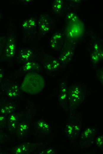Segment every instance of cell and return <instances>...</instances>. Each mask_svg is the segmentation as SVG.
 <instances>
[{
    "label": "cell",
    "mask_w": 103,
    "mask_h": 154,
    "mask_svg": "<svg viewBox=\"0 0 103 154\" xmlns=\"http://www.w3.org/2000/svg\"><path fill=\"white\" fill-rule=\"evenodd\" d=\"M16 51V40L14 36L7 38L5 49L6 56L9 58L13 57Z\"/></svg>",
    "instance_id": "obj_1"
},
{
    "label": "cell",
    "mask_w": 103,
    "mask_h": 154,
    "mask_svg": "<svg viewBox=\"0 0 103 154\" xmlns=\"http://www.w3.org/2000/svg\"><path fill=\"white\" fill-rule=\"evenodd\" d=\"M39 29L43 33H47L50 28V20L49 17L46 15H41L38 20Z\"/></svg>",
    "instance_id": "obj_2"
},
{
    "label": "cell",
    "mask_w": 103,
    "mask_h": 154,
    "mask_svg": "<svg viewBox=\"0 0 103 154\" xmlns=\"http://www.w3.org/2000/svg\"><path fill=\"white\" fill-rule=\"evenodd\" d=\"M33 54V51L30 49L24 48L19 51L18 58L20 62L25 63L30 61Z\"/></svg>",
    "instance_id": "obj_3"
},
{
    "label": "cell",
    "mask_w": 103,
    "mask_h": 154,
    "mask_svg": "<svg viewBox=\"0 0 103 154\" xmlns=\"http://www.w3.org/2000/svg\"><path fill=\"white\" fill-rule=\"evenodd\" d=\"M30 129L29 124L27 122L22 121L18 124L16 127V133L19 138L24 137Z\"/></svg>",
    "instance_id": "obj_4"
},
{
    "label": "cell",
    "mask_w": 103,
    "mask_h": 154,
    "mask_svg": "<svg viewBox=\"0 0 103 154\" xmlns=\"http://www.w3.org/2000/svg\"><path fill=\"white\" fill-rule=\"evenodd\" d=\"M39 68V65L37 62L30 60L24 63L21 70L24 72H31L37 70Z\"/></svg>",
    "instance_id": "obj_5"
},
{
    "label": "cell",
    "mask_w": 103,
    "mask_h": 154,
    "mask_svg": "<svg viewBox=\"0 0 103 154\" xmlns=\"http://www.w3.org/2000/svg\"><path fill=\"white\" fill-rule=\"evenodd\" d=\"M6 94L8 97L10 98L18 97L20 95L19 86L15 84L12 85L8 89Z\"/></svg>",
    "instance_id": "obj_6"
},
{
    "label": "cell",
    "mask_w": 103,
    "mask_h": 154,
    "mask_svg": "<svg viewBox=\"0 0 103 154\" xmlns=\"http://www.w3.org/2000/svg\"><path fill=\"white\" fill-rule=\"evenodd\" d=\"M96 132L95 129L92 127L87 128L83 131L81 139L84 141L90 140L94 137Z\"/></svg>",
    "instance_id": "obj_7"
},
{
    "label": "cell",
    "mask_w": 103,
    "mask_h": 154,
    "mask_svg": "<svg viewBox=\"0 0 103 154\" xmlns=\"http://www.w3.org/2000/svg\"><path fill=\"white\" fill-rule=\"evenodd\" d=\"M36 22L35 18H29L24 20L21 24L22 28L25 30H31L36 25Z\"/></svg>",
    "instance_id": "obj_8"
},
{
    "label": "cell",
    "mask_w": 103,
    "mask_h": 154,
    "mask_svg": "<svg viewBox=\"0 0 103 154\" xmlns=\"http://www.w3.org/2000/svg\"><path fill=\"white\" fill-rule=\"evenodd\" d=\"M15 107L11 103H7L4 104L0 109V112L2 115L10 114L15 111Z\"/></svg>",
    "instance_id": "obj_9"
},
{
    "label": "cell",
    "mask_w": 103,
    "mask_h": 154,
    "mask_svg": "<svg viewBox=\"0 0 103 154\" xmlns=\"http://www.w3.org/2000/svg\"><path fill=\"white\" fill-rule=\"evenodd\" d=\"M7 122L8 126L10 129L14 130L17 126V118L16 115L11 113L8 118Z\"/></svg>",
    "instance_id": "obj_10"
},
{
    "label": "cell",
    "mask_w": 103,
    "mask_h": 154,
    "mask_svg": "<svg viewBox=\"0 0 103 154\" xmlns=\"http://www.w3.org/2000/svg\"><path fill=\"white\" fill-rule=\"evenodd\" d=\"M31 144H23L16 147L14 150L15 153L16 154L25 153L31 151Z\"/></svg>",
    "instance_id": "obj_11"
},
{
    "label": "cell",
    "mask_w": 103,
    "mask_h": 154,
    "mask_svg": "<svg viewBox=\"0 0 103 154\" xmlns=\"http://www.w3.org/2000/svg\"><path fill=\"white\" fill-rule=\"evenodd\" d=\"M38 129L42 133L47 134L50 131V127L49 124L45 121L41 120L37 123Z\"/></svg>",
    "instance_id": "obj_12"
},
{
    "label": "cell",
    "mask_w": 103,
    "mask_h": 154,
    "mask_svg": "<svg viewBox=\"0 0 103 154\" xmlns=\"http://www.w3.org/2000/svg\"><path fill=\"white\" fill-rule=\"evenodd\" d=\"M63 6V3L62 0H54L53 3V8L55 12H59L61 10Z\"/></svg>",
    "instance_id": "obj_13"
},
{
    "label": "cell",
    "mask_w": 103,
    "mask_h": 154,
    "mask_svg": "<svg viewBox=\"0 0 103 154\" xmlns=\"http://www.w3.org/2000/svg\"><path fill=\"white\" fill-rule=\"evenodd\" d=\"M58 65V63L56 60H53L47 63L45 65V68L49 70H52L55 68Z\"/></svg>",
    "instance_id": "obj_14"
},
{
    "label": "cell",
    "mask_w": 103,
    "mask_h": 154,
    "mask_svg": "<svg viewBox=\"0 0 103 154\" xmlns=\"http://www.w3.org/2000/svg\"><path fill=\"white\" fill-rule=\"evenodd\" d=\"M65 131L67 135L69 136L72 137L75 134L73 126L71 124H68L66 126Z\"/></svg>",
    "instance_id": "obj_15"
},
{
    "label": "cell",
    "mask_w": 103,
    "mask_h": 154,
    "mask_svg": "<svg viewBox=\"0 0 103 154\" xmlns=\"http://www.w3.org/2000/svg\"><path fill=\"white\" fill-rule=\"evenodd\" d=\"M96 144L97 147L102 148L103 147V135L98 137L96 140Z\"/></svg>",
    "instance_id": "obj_16"
},
{
    "label": "cell",
    "mask_w": 103,
    "mask_h": 154,
    "mask_svg": "<svg viewBox=\"0 0 103 154\" xmlns=\"http://www.w3.org/2000/svg\"><path fill=\"white\" fill-rule=\"evenodd\" d=\"M62 33H56L53 34L51 39L58 41V40L62 38Z\"/></svg>",
    "instance_id": "obj_17"
},
{
    "label": "cell",
    "mask_w": 103,
    "mask_h": 154,
    "mask_svg": "<svg viewBox=\"0 0 103 154\" xmlns=\"http://www.w3.org/2000/svg\"><path fill=\"white\" fill-rule=\"evenodd\" d=\"M77 18V16L73 13H70L68 15L67 18L72 20H76Z\"/></svg>",
    "instance_id": "obj_18"
},
{
    "label": "cell",
    "mask_w": 103,
    "mask_h": 154,
    "mask_svg": "<svg viewBox=\"0 0 103 154\" xmlns=\"http://www.w3.org/2000/svg\"><path fill=\"white\" fill-rule=\"evenodd\" d=\"M5 40L4 37L0 36V54L1 53L2 47L4 44Z\"/></svg>",
    "instance_id": "obj_19"
},
{
    "label": "cell",
    "mask_w": 103,
    "mask_h": 154,
    "mask_svg": "<svg viewBox=\"0 0 103 154\" xmlns=\"http://www.w3.org/2000/svg\"><path fill=\"white\" fill-rule=\"evenodd\" d=\"M73 126L74 131L75 134H76V133L80 131L81 128L80 126L77 125H74Z\"/></svg>",
    "instance_id": "obj_20"
},
{
    "label": "cell",
    "mask_w": 103,
    "mask_h": 154,
    "mask_svg": "<svg viewBox=\"0 0 103 154\" xmlns=\"http://www.w3.org/2000/svg\"><path fill=\"white\" fill-rule=\"evenodd\" d=\"M5 119V118L4 115H0V125L3 123Z\"/></svg>",
    "instance_id": "obj_21"
},
{
    "label": "cell",
    "mask_w": 103,
    "mask_h": 154,
    "mask_svg": "<svg viewBox=\"0 0 103 154\" xmlns=\"http://www.w3.org/2000/svg\"><path fill=\"white\" fill-rule=\"evenodd\" d=\"M53 152V150L51 148H48L45 150V153L47 154H52Z\"/></svg>",
    "instance_id": "obj_22"
},
{
    "label": "cell",
    "mask_w": 103,
    "mask_h": 154,
    "mask_svg": "<svg viewBox=\"0 0 103 154\" xmlns=\"http://www.w3.org/2000/svg\"><path fill=\"white\" fill-rule=\"evenodd\" d=\"M4 77V73L1 71L0 70V81L2 80Z\"/></svg>",
    "instance_id": "obj_23"
},
{
    "label": "cell",
    "mask_w": 103,
    "mask_h": 154,
    "mask_svg": "<svg viewBox=\"0 0 103 154\" xmlns=\"http://www.w3.org/2000/svg\"><path fill=\"white\" fill-rule=\"evenodd\" d=\"M1 17V14L0 13V18Z\"/></svg>",
    "instance_id": "obj_24"
},
{
    "label": "cell",
    "mask_w": 103,
    "mask_h": 154,
    "mask_svg": "<svg viewBox=\"0 0 103 154\" xmlns=\"http://www.w3.org/2000/svg\"></svg>",
    "instance_id": "obj_25"
}]
</instances>
